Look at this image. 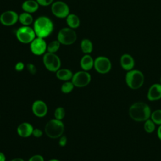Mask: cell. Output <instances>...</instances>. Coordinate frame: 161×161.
Here are the masks:
<instances>
[{
	"instance_id": "38",
	"label": "cell",
	"mask_w": 161,
	"mask_h": 161,
	"mask_svg": "<svg viewBox=\"0 0 161 161\" xmlns=\"http://www.w3.org/2000/svg\"><path fill=\"white\" fill-rule=\"evenodd\" d=\"M160 83L161 84V76H160Z\"/></svg>"
},
{
	"instance_id": "10",
	"label": "cell",
	"mask_w": 161,
	"mask_h": 161,
	"mask_svg": "<svg viewBox=\"0 0 161 161\" xmlns=\"http://www.w3.org/2000/svg\"><path fill=\"white\" fill-rule=\"evenodd\" d=\"M51 11L53 14L59 18H66L69 14V7L64 2L58 1L51 4Z\"/></svg>"
},
{
	"instance_id": "28",
	"label": "cell",
	"mask_w": 161,
	"mask_h": 161,
	"mask_svg": "<svg viewBox=\"0 0 161 161\" xmlns=\"http://www.w3.org/2000/svg\"><path fill=\"white\" fill-rule=\"evenodd\" d=\"M26 69H27L28 71L31 75H35L36 73L37 69H36V66L33 64H32V63H28L26 64Z\"/></svg>"
},
{
	"instance_id": "25",
	"label": "cell",
	"mask_w": 161,
	"mask_h": 161,
	"mask_svg": "<svg viewBox=\"0 0 161 161\" xmlns=\"http://www.w3.org/2000/svg\"><path fill=\"white\" fill-rule=\"evenodd\" d=\"M74 87L75 86L71 80L66 81L62 84L60 87V91L64 94H69L74 90Z\"/></svg>"
},
{
	"instance_id": "26",
	"label": "cell",
	"mask_w": 161,
	"mask_h": 161,
	"mask_svg": "<svg viewBox=\"0 0 161 161\" xmlns=\"http://www.w3.org/2000/svg\"><path fill=\"white\" fill-rule=\"evenodd\" d=\"M150 119L156 125H161V109H157L152 112Z\"/></svg>"
},
{
	"instance_id": "8",
	"label": "cell",
	"mask_w": 161,
	"mask_h": 161,
	"mask_svg": "<svg viewBox=\"0 0 161 161\" xmlns=\"http://www.w3.org/2000/svg\"><path fill=\"white\" fill-rule=\"evenodd\" d=\"M71 81L75 87H84L91 82V75L87 71L80 70L73 74Z\"/></svg>"
},
{
	"instance_id": "30",
	"label": "cell",
	"mask_w": 161,
	"mask_h": 161,
	"mask_svg": "<svg viewBox=\"0 0 161 161\" xmlns=\"http://www.w3.org/2000/svg\"><path fill=\"white\" fill-rule=\"evenodd\" d=\"M25 64L23 62H18L14 66V69L17 72H21L25 69Z\"/></svg>"
},
{
	"instance_id": "5",
	"label": "cell",
	"mask_w": 161,
	"mask_h": 161,
	"mask_svg": "<svg viewBox=\"0 0 161 161\" xmlns=\"http://www.w3.org/2000/svg\"><path fill=\"white\" fill-rule=\"evenodd\" d=\"M43 63L46 69L52 72H56L61 67V60L55 53H45L43 56Z\"/></svg>"
},
{
	"instance_id": "6",
	"label": "cell",
	"mask_w": 161,
	"mask_h": 161,
	"mask_svg": "<svg viewBox=\"0 0 161 161\" xmlns=\"http://www.w3.org/2000/svg\"><path fill=\"white\" fill-rule=\"evenodd\" d=\"M36 34L34 29L30 26H22L16 31V36L22 43H30L35 38Z\"/></svg>"
},
{
	"instance_id": "37",
	"label": "cell",
	"mask_w": 161,
	"mask_h": 161,
	"mask_svg": "<svg viewBox=\"0 0 161 161\" xmlns=\"http://www.w3.org/2000/svg\"><path fill=\"white\" fill-rule=\"evenodd\" d=\"M48 161H60V160H58L57 158H52V159H50Z\"/></svg>"
},
{
	"instance_id": "39",
	"label": "cell",
	"mask_w": 161,
	"mask_h": 161,
	"mask_svg": "<svg viewBox=\"0 0 161 161\" xmlns=\"http://www.w3.org/2000/svg\"><path fill=\"white\" fill-rule=\"evenodd\" d=\"M0 118H1V116H0Z\"/></svg>"
},
{
	"instance_id": "22",
	"label": "cell",
	"mask_w": 161,
	"mask_h": 161,
	"mask_svg": "<svg viewBox=\"0 0 161 161\" xmlns=\"http://www.w3.org/2000/svg\"><path fill=\"white\" fill-rule=\"evenodd\" d=\"M80 49L85 54H89L93 50V44L92 42L87 38L82 40L80 42Z\"/></svg>"
},
{
	"instance_id": "27",
	"label": "cell",
	"mask_w": 161,
	"mask_h": 161,
	"mask_svg": "<svg viewBox=\"0 0 161 161\" xmlns=\"http://www.w3.org/2000/svg\"><path fill=\"white\" fill-rule=\"evenodd\" d=\"M65 116V111L63 107L59 106V107H57L55 109L54 117L55 119L62 121V119L64 118Z\"/></svg>"
},
{
	"instance_id": "23",
	"label": "cell",
	"mask_w": 161,
	"mask_h": 161,
	"mask_svg": "<svg viewBox=\"0 0 161 161\" xmlns=\"http://www.w3.org/2000/svg\"><path fill=\"white\" fill-rule=\"evenodd\" d=\"M155 128H156V125L150 118L144 121L143 129L146 133H152L155 131Z\"/></svg>"
},
{
	"instance_id": "17",
	"label": "cell",
	"mask_w": 161,
	"mask_h": 161,
	"mask_svg": "<svg viewBox=\"0 0 161 161\" xmlns=\"http://www.w3.org/2000/svg\"><path fill=\"white\" fill-rule=\"evenodd\" d=\"M94 59L89 54H85L80 60V65L82 70L87 72L94 67Z\"/></svg>"
},
{
	"instance_id": "18",
	"label": "cell",
	"mask_w": 161,
	"mask_h": 161,
	"mask_svg": "<svg viewBox=\"0 0 161 161\" xmlns=\"http://www.w3.org/2000/svg\"><path fill=\"white\" fill-rule=\"evenodd\" d=\"M39 6L36 0H26L23 3L21 8L25 12L33 13L38 9Z\"/></svg>"
},
{
	"instance_id": "14",
	"label": "cell",
	"mask_w": 161,
	"mask_h": 161,
	"mask_svg": "<svg viewBox=\"0 0 161 161\" xmlns=\"http://www.w3.org/2000/svg\"><path fill=\"white\" fill-rule=\"evenodd\" d=\"M147 99L150 101L161 99V84L155 83L151 85L147 92Z\"/></svg>"
},
{
	"instance_id": "29",
	"label": "cell",
	"mask_w": 161,
	"mask_h": 161,
	"mask_svg": "<svg viewBox=\"0 0 161 161\" xmlns=\"http://www.w3.org/2000/svg\"><path fill=\"white\" fill-rule=\"evenodd\" d=\"M28 161H45V160L42 155L35 154L31 156Z\"/></svg>"
},
{
	"instance_id": "3",
	"label": "cell",
	"mask_w": 161,
	"mask_h": 161,
	"mask_svg": "<svg viewBox=\"0 0 161 161\" xmlns=\"http://www.w3.org/2000/svg\"><path fill=\"white\" fill-rule=\"evenodd\" d=\"M145 82V76L142 71L132 69L127 71L125 75V82L127 86L133 90H137L142 87Z\"/></svg>"
},
{
	"instance_id": "7",
	"label": "cell",
	"mask_w": 161,
	"mask_h": 161,
	"mask_svg": "<svg viewBox=\"0 0 161 161\" xmlns=\"http://www.w3.org/2000/svg\"><path fill=\"white\" fill-rule=\"evenodd\" d=\"M57 40L61 44L70 45L77 40V34L74 29L70 28H63L57 34Z\"/></svg>"
},
{
	"instance_id": "16",
	"label": "cell",
	"mask_w": 161,
	"mask_h": 161,
	"mask_svg": "<svg viewBox=\"0 0 161 161\" xmlns=\"http://www.w3.org/2000/svg\"><path fill=\"white\" fill-rule=\"evenodd\" d=\"M119 63L121 68L126 72L133 69L135 65L133 57L129 53L123 54L120 57Z\"/></svg>"
},
{
	"instance_id": "11",
	"label": "cell",
	"mask_w": 161,
	"mask_h": 161,
	"mask_svg": "<svg viewBox=\"0 0 161 161\" xmlns=\"http://www.w3.org/2000/svg\"><path fill=\"white\" fill-rule=\"evenodd\" d=\"M30 48L32 53L35 55H44L47 51V44L44 38L36 37L31 43Z\"/></svg>"
},
{
	"instance_id": "24",
	"label": "cell",
	"mask_w": 161,
	"mask_h": 161,
	"mask_svg": "<svg viewBox=\"0 0 161 161\" xmlns=\"http://www.w3.org/2000/svg\"><path fill=\"white\" fill-rule=\"evenodd\" d=\"M61 43L58 40L52 41L47 45V51L50 53H56L60 48Z\"/></svg>"
},
{
	"instance_id": "33",
	"label": "cell",
	"mask_w": 161,
	"mask_h": 161,
	"mask_svg": "<svg viewBox=\"0 0 161 161\" xmlns=\"http://www.w3.org/2000/svg\"><path fill=\"white\" fill-rule=\"evenodd\" d=\"M67 143V138L65 135H62L58 140V144L60 147H65Z\"/></svg>"
},
{
	"instance_id": "15",
	"label": "cell",
	"mask_w": 161,
	"mask_h": 161,
	"mask_svg": "<svg viewBox=\"0 0 161 161\" xmlns=\"http://www.w3.org/2000/svg\"><path fill=\"white\" fill-rule=\"evenodd\" d=\"M33 125L28 122H23L20 123L16 129L18 135L21 138H28L32 135L33 131Z\"/></svg>"
},
{
	"instance_id": "31",
	"label": "cell",
	"mask_w": 161,
	"mask_h": 161,
	"mask_svg": "<svg viewBox=\"0 0 161 161\" xmlns=\"http://www.w3.org/2000/svg\"><path fill=\"white\" fill-rule=\"evenodd\" d=\"M32 135L35 138H40L43 135V131L40 128H34Z\"/></svg>"
},
{
	"instance_id": "21",
	"label": "cell",
	"mask_w": 161,
	"mask_h": 161,
	"mask_svg": "<svg viewBox=\"0 0 161 161\" xmlns=\"http://www.w3.org/2000/svg\"><path fill=\"white\" fill-rule=\"evenodd\" d=\"M18 21L23 26H30L33 22V18L31 13L24 11L19 15Z\"/></svg>"
},
{
	"instance_id": "20",
	"label": "cell",
	"mask_w": 161,
	"mask_h": 161,
	"mask_svg": "<svg viewBox=\"0 0 161 161\" xmlns=\"http://www.w3.org/2000/svg\"><path fill=\"white\" fill-rule=\"evenodd\" d=\"M66 23L69 28L75 29L79 26L80 19L75 14H69L66 17Z\"/></svg>"
},
{
	"instance_id": "32",
	"label": "cell",
	"mask_w": 161,
	"mask_h": 161,
	"mask_svg": "<svg viewBox=\"0 0 161 161\" xmlns=\"http://www.w3.org/2000/svg\"><path fill=\"white\" fill-rule=\"evenodd\" d=\"M40 6H47L53 3V0H36Z\"/></svg>"
},
{
	"instance_id": "4",
	"label": "cell",
	"mask_w": 161,
	"mask_h": 161,
	"mask_svg": "<svg viewBox=\"0 0 161 161\" xmlns=\"http://www.w3.org/2000/svg\"><path fill=\"white\" fill-rule=\"evenodd\" d=\"M65 126L62 121L55 118L49 120L45 125V133L52 139L59 138L64 132Z\"/></svg>"
},
{
	"instance_id": "9",
	"label": "cell",
	"mask_w": 161,
	"mask_h": 161,
	"mask_svg": "<svg viewBox=\"0 0 161 161\" xmlns=\"http://www.w3.org/2000/svg\"><path fill=\"white\" fill-rule=\"evenodd\" d=\"M94 68L97 73L106 74L111 70L112 64L108 57L105 56H99L94 59Z\"/></svg>"
},
{
	"instance_id": "13",
	"label": "cell",
	"mask_w": 161,
	"mask_h": 161,
	"mask_svg": "<svg viewBox=\"0 0 161 161\" xmlns=\"http://www.w3.org/2000/svg\"><path fill=\"white\" fill-rule=\"evenodd\" d=\"M31 110L35 116L38 118H43L48 113V106L43 101L37 99L33 103Z\"/></svg>"
},
{
	"instance_id": "36",
	"label": "cell",
	"mask_w": 161,
	"mask_h": 161,
	"mask_svg": "<svg viewBox=\"0 0 161 161\" xmlns=\"http://www.w3.org/2000/svg\"><path fill=\"white\" fill-rule=\"evenodd\" d=\"M10 161H25V160L21 158H14L11 160Z\"/></svg>"
},
{
	"instance_id": "19",
	"label": "cell",
	"mask_w": 161,
	"mask_h": 161,
	"mask_svg": "<svg viewBox=\"0 0 161 161\" xmlns=\"http://www.w3.org/2000/svg\"><path fill=\"white\" fill-rule=\"evenodd\" d=\"M73 72L68 69H60L55 72L56 77L62 80V81H69L71 80L72 76H73Z\"/></svg>"
},
{
	"instance_id": "34",
	"label": "cell",
	"mask_w": 161,
	"mask_h": 161,
	"mask_svg": "<svg viewBox=\"0 0 161 161\" xmlns=\"http://www.w3.org/2000/svg\"><path fill=\"white\" fill-rule=\"evenodd\" d=\"M157 137L158 138V139L161 141V125H159L158 128H157Z\"/></svg>"
},
{
	"instance_id": "12",
	"label": "cell",
	"mask_w": 161,
	"mask_h": 161,
	"mask_svg": "<svg viewBox=\"0 0 161 161\" xmlns=\"http://www.w3.org/2000/svg\"><path fill=\"white\" fill-rule=\"evenodd\" d=\"M18 18L19 15L16 12L13 10H8L0 15V22L4 26H10L17 23Z\"/></svg>"
},
{
	"instance_id": "35",
	"label": "cell",
	"mask_w": 161,
	"mask_h": 161,
	"mask_svg": "<svg viewBox=\"0 0 161 161\" xmlns=\"http://www.w3.org/2000/svg\"><path fill=\"white\" fill-rule=\"evenodd\" d=\"M6 158L4 153L2 152H0V161H6Z\"/></svg>"
},
{
	"instance_id": "1",
	"label": "cell",
	"mask_w": 161,
	"mask_h": 161,
	"mask_svg": "<svg viewBox=\"0 0 161 161\" xmlns=\"http://www.w3.org/2000/svg\"><path fill=\"white\" fill-rule=\"evenodd\" d=\"M152 111L150 106L143 101L133 103L129 108L128 114L131 119L136 122H144L150 118Z\"/></svg>"
},
{
	"instance_id": "2",
	"label": "cell",
	"mask_w": 161,
	"mask_h": 161,
	"mask_svg": "<svg viewBox=\"0 0 161 161\" xmlns=\"http://www.w3.org/2000/svg\"><path fill=\"white\" fill-rule=\"evenodd\" d=\"M33 29L37 37L45 38L52 33L53 23L49 18L42 16L36 18L34 21Z\"/></svg>"
}]
</instances>
